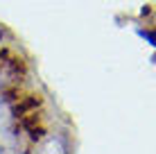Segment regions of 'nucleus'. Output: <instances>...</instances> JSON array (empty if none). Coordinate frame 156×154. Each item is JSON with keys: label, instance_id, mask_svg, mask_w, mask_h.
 Listing matches in <instances>:
<instances>
[{"label": "nucleus", "instance_id": "1", "mask_svg": "<svg viewBox=\"0 0 156 154\" xmlns=\"http://www.w3.org/2000/svg\"><path fill=\"white\" fill-rule=\"evenodd\" d=\"M34 107H39V100H36V98H27L20 107H16V113H18V116H25L30 109H34Z\"/></svg>", "mask_w": 156, "mask_h": 154}, {"label": "nucleus", "instance_id": "2", "mask_svg": "<svg viewBox=\"0 0 156 154\" xmlns=\"http://www.w3.org/2000/svg\"><path fill=\"white\" fill-rule=\"evenodd\" d=\"M138 34H140L143 39H147L152 45H156V30H140Z\"/></svg>", "mask_w": 156, "mask_h": 154}, {"label": "nucleus", "instance_id": "3", "mask_svg": "<svg viewBox=\"0 0 156 154\" xmlns=\"http://www.w3.org/2000/svg\"><path fill=\"white\" fill-rule=\"evenodd\" d=\"M0 39H2V32H0Z\"/></svg>", "mask_w": 156, "mask_h": 154}]
</instances>
